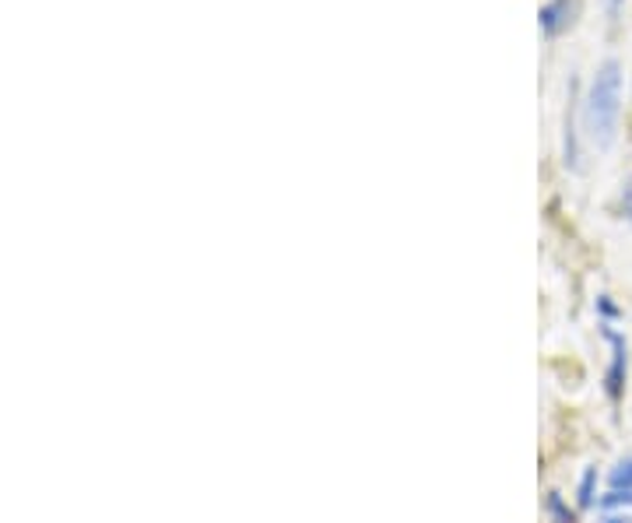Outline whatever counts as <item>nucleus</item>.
<instances>
[{
  "label": "nucleus",
  "mask_w": 632,
  "mask_h": 523,
  "mask_svg": "<svg viewBox=\"0 0 632 523\" xmlns=\"http://www.w3.org/2000/svg\"><path fill=\"white\" fill-rule=\"evenodd\" d=\"M591 485H594V471H587V474H583V488H580V502H583V506H591V502H594Z\"/></svg>",
  "instance_id": "nucleus-6"
},
{
  "label": "nucleus",
  "mask_w": 632,
  "mask_h": 523,
  "mask_svg": "<svg viewBox=\"0 0 632 523\" xmlns=\"http://www.w3.org/2000/svg\"><path fill=\"white\" fill-rule=\"evenodd\" d=\"M622 120V63L605 60L591 77L583 99V131L597 148H611Z\"/></svg>",
  "instance_id": "nucleus-1"
},
{
  "label": "nucleus",
  "mask_w": 632,
  "mask_h": 523,
  "mask_svg": "<svg viewBox=\"0 0 632 523\" xmlns=\"http://www.w3.org/2000/svg\"><path fill=\"white\" fill-rule=\"evenodd\" d=\"M608 341H611V373H608V393L611 401L622 398V384H625V338L615 335V330H608Z\"/></svg>",
  "instance_id": "nucleus-3"
},
{
  "label": "nucleus",
  "mask_w": 632,
  "mask_h": 523,
  "mask_svg": "<svg viewBox=\"0 0 632 523\" xmlns=\"http://www.w3.org/2000/svg\"><path fill=\"white\" fill-rule=\"evenodd\" d=\"M548 510H551V516H556L559 523H576V516H573V513H566V510H562L559 496H551V499H548Z\"/></svg>",
  "instance_id": "nucleus-5"
},
{
  "label": "nucleus",
  "mask_w": 632,
  "mask_h": 523,
  "mask_svg": "<svg viewBox=\"0 0 632 523\" xmlns=\"http://www.w3.org/2000/svg\"><path fill=\"white\" fill-rule=\"evenodd\" d=\"M605 523H632V516H625V513H619V516H608Z\"/></svg>",
  "instance_id": "nucleus-9"
},
{
  "label": "nucleus",
  "mask_w": 632,
  "mask_h": 523,
  "mask_svg": "<svg viewBox=\"0 0 632 523\" xmlns=\"http://www.w3.org/2000/svg\"><path fill=\"white\" fill-rule=\"evenodd\" d=\"M608 485H611V492H632V457H625V461L611 467Z\"/></svg>",
  "instance_id": "nucleus-4"
},
{
  "label": "nucleus",
  "mask_w": 632,
  "mask_h": 523,
  "mask_svg": "<svg viewBox=\"0 0 632 523\" xmlns=\"http://www.w3.org/2000/svg\"><path fill=\"white\" fill-rule=\"evenodd\" d=\"M622 200H625V215H629V221H632V183L625 186V197H622Z\"/></svg>",
  "instance_id": "nucleus-8"
},
{
  "label": "nucleus",
  "mask_w": 632,
  "mask_h": 523,
  "mask_svg": "<svg viewBox=\"0 0 632 523\" xmlns=\"http://www.w3.org/2000/svg\"><path fill=\"white\" fill-rule=\"evenodd\" d=\"M576 14V0H548V4L537 11V22H542L545 36H559L569 25H573Z\"/></svg>",
  "instance_id": "nucleus-2"
},
{
  "label": "nucleus",
  "mask_w": 632,
  "mask_h": 523,
  "mask_svg": "<svg viewBox=\"0 0 632 523\" xmlns=\"http://www.w3.org/2000/svg\"><path fill=\"white\" fill-rule=\"evenodd\" d=\"M600 4H605V14L615 22V19H619V11L625 8V0H600Z\"/></svg>",
  "instance_id": "nucleus-7"
}]
</instances>
